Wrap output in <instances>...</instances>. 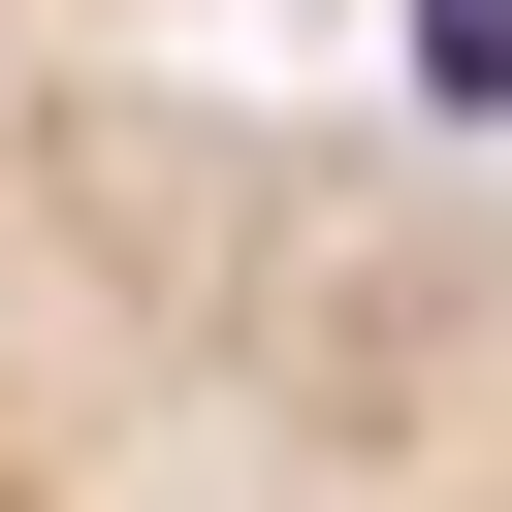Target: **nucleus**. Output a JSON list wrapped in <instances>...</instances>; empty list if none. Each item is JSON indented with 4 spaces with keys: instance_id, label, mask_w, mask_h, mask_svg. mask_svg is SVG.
<instances>
[{
    "instance_id": "1",
    "label": "nucleus",
    "mask_w": 512,
    "mask_h": 512,
    "mask_svg": "<svg viewBox=\"0 0 512 512\" xmlns=\"http://www.w3.org/2000/svg\"><path fill=\"white\" fill-rule=\"evenodd\" d=\"M0 512H512V160L256 0H0Z\"/></svg>"
}]
</instances>
